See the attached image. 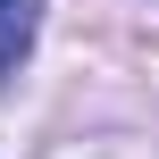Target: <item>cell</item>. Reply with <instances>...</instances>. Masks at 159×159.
I'll list each match as a JSON object with an SVG mask.
<instances>
[{"mask_svg":"<svg viewBox=\"0 0 159 159\" xmlns=\"http://www.w3.org/2000/svg\"><path fill=\"white\" fill-rule=\"evenodd\" d=\"M34 34H42V0H0V84L25 67Z\"/></svg>","mask_w":159,"mask_h":159,"instance_id":"1","label":"cell"}]
</instances>
